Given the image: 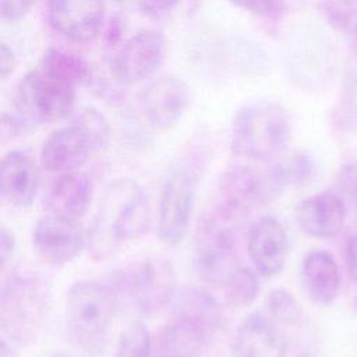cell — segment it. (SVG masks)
<instances>
[{"mask_svg": "<svg viewBox=\"0 0 357 357\" xmlns=\"http://www.w3.org/2000/svg\"><path fill=\"white\" fill-rule=\"evenodd\" d=\"M336 190L346 208L349 206L357 212V162L340 167L336 174Z\"/></svg>", "mask_w": 357, "mask_h": 357, "instance_id": "obj_31", "label": "cell"}, {"mask_svg": "<svg viewBox=\"0 0 357 357\" xmlns=\"http://www.w3.org/2000/svg\"><path fill=\"white\" fill-rule=\"evenodd\" d=\"M135 1L144 13L152 14V15H159L170 11L177 3V0H135Z\"/></svg>", "mask_w": 357, "mask_h": 357, "instance_id": "obj_35", "label": "cell"}, {"mask_svg": "<svg viewBox=\"0 0 357 357\" xmlns=\"http://www.w3.org/2000/svg\"><path fill=\"white\" fill-rule=\"evenodd\" d=\"M287 250L286 230L278 219L264 216L251 225L247 234V252L258 275L264 278L278 275L286 264Z\"/></svg>", "mask_w": 357, "mask_h": 357, "instance_id": "obj_13", "label": "cell"}, {"mask_svg": "<svg viewBox=\"0 0 357 357\" xmlns=\"http://www.w3.org/2000/svg\"><path fill=\"white\" fill-rule=\"evenodd\" d=\"M33 3L35 0H0L1 17L10 22L18 21L32 8Z\"/></svg>", "mask_w": 357, "mask_h": 357, "instance_id": "obj_33", "label": "cell"}, {"mask_svg": "<svg viewBox=\"0 0 357 357\" xmlns=\"http://www.w3.org/2000/svg\"><path fill=\"white\" fill-rule=\"evenodd\" d=\"M103 283L120 308L152 314L170 304L176 291L174 271L167 258L148 254L112 271Z\"/></svg>", "mask_w": 357, "mask_h": 357, "instance_id": "obj_3", "label": "cell"}, {"mask_svg": "<svg viewBox=\"0 0 357 357\" xmlns=\"http://www.w3.org/2000/svg\"><path fill=\"white\" fill-rule=\"evenodd\" d=\"M347 208L343 199L331 191L314 194L297 204L294 218L303 233L315 238H332L344 226Z\"/></svg>", "mask_w": 357, "mask_h": 357, "instance_id": "obj_15", "label": "cell"}, {"mask_svg": "<svg viewBox=\"0 0 357 357\" xmlns=\"http://www.w3.org/2000/svg\"><path fill=\"white\" fill-rule=\"evenodd\" d=\"M47 20L61 36L89 42L100 33L105 7L102 0H47Z\"/></svg>", "mask_w": 357, "mask_h": 357, "instance_id": "obj_12", "label": "cell"}, {"mask_svg": "<svg viewBox=\"0 0 357 357\" xmlns=\"http://www.w3.org/2000/svg\"><path fill=\"white\" fill-rule=\"evenodd\" d=\"M255 272L257 271H252L251 268L240 266L231 275V278L223 286L226 301L230 305L243 308L255 301L259 293V282Z\"/></svg>", "mask_w": 357, "mask_h": 357, "instance_id": "obj_26", "label": "cell"}, {"mask_svg": "<svg viewBox=\"0 0 357 357\" xmlns=\"http://www.w3.org/2000/svg\"><path fill=\"white\" fill-rule=\"evenodd\" d=\"M13 346H14V343H11L6 337H3L1 347H0V357H17V353Z\"/></svg>", "mask_w": 357, "mask_h": 357, "instance_id": "obj_38", "label": "cell"}, {"mask_svg": "<svg viewBox=\"0 0 357 357\" xmlns=\"http://www.w3.org/2000/svg\"><path fill=\"white\" fill-rule=\"evenodd\" d=\"M265 312L276 324L287 326L298 324L303 317V310L297 298L283 287H278L269 291L265 300Z\"/></svg>", "mask_w": 357, "mask_h": 357, "instance_id": "obj_28", "label": "cell"}, {"mask_svg": "<svg viewBox=\"0 0 357 357\" xmlns=\"http://www.w3.org/2000/svg\"><path fill=\"white\" fill-rule=\"evenodd\" d=\"M93 199L92 180L84 173L57 174L43 195L46 213L79 220L88 212Z\"/></svg>", "mask_w": 357, "mask_h": 357, "instance_id": "obj_18", "label": "cell"}, {"mask_svg": "<svg viewBox=\"0 0 357 357\" xmlns=\"http://www.w3.org/2000/svg\"><path fill=\"white\" fill-rule=\"evenodd\" d=\"M153 342L142 321L130 322L117 340L114 357H151Z\"/></svg>", "mask_w": 357, "mask_h": 357, "instance_id": "obj_27", "label": "cell"}, {"mask_svg": "<svg viewBox=\"0 0 357 357\" xmlns=\"http://www.w3.org/2000/svg\"><path fill=\"white\" fill-rule=\"evenodd\" d=\"M291 135L290 119L283 106L261 100L243 106L231 124V151L234 155L268 162L280 155Z\"/></svg>", "mask_w": 357, "mask_h": 357, "instance_id": "obj_5", "label": "cell"}, {"mask_svg": "<svg viewBox=\"0 0 357 357\" xmlns=\"http://www.w3.org/2000/svg\"><path fill=\"white\" fill-rule=\"evenodd\" d=\"M74 105V86L43 71H29L17 86L15 107L24 126L64 120L73 113Z\"/></svg>", "mask_w": 357, "mask_h": 357, "instance_id": "obj_7", "label": "cell"}, {"mask_svg": "<svg viewBox=\"0 0 357 357\" xmlns=\"http://www.w3.org/2000/svg\"><path fill=\"white\" fill-rule=\"evenodd\" d=\"M197 173L187 166L173 167L160 191L158 234L163 244L174 247L188 233L197 197Z\"/></svg>", "mask_w": 357, "mask_h": 357, "instance_id": "obj_8", "label": "cell"}, {"mask_svg": "<svg viewBox=\"0 0 357 357\" xmlns=\"http://www.w3.org/2000/svg\"><path fill=\"white\" fill-rule=\"evenodd\" d=\"M300 278L305 294L318 305L331 304L339 293L340 273L337 262L325 250H312L303 258Z\"/></svg>", "mask_w": 357, "mask_h": 357, "instance_id": "obj_21", "label": "cell"}, {"mask_svg": "<svg viewBox=\"0 0 357 357\" xmlns=\"http://www.w3.org/2000/svg\"><path fill=\"white\" fill-rule=\"evenodd\" d=\"M39 167L25 151H10L0 163V194L13 208H28L39 190Z\"/></svg>", "mask_w": 357, "mask_h": 357, "instance_id": "obj_14", "label": "cell"}, {"mask_svg": "<svg viewBox=\"0 0 357 357\" xmlns=\"http://www.w3.org/2000/svg\"><path fill=\"white\" fill-rule=\"evenodd\" d=\"M233 6L265 17H278L286 10V0H229Z\"/></svg>", "mask_w": 357, "mask_h": 357, "instance_id": "obj_32", "label": "cell"}, {"mask_svg": "<svg viewBox=\"0 0 357 357\" xmlns=\"http://www.w3.org/2000/svg\"><path fill=\"white\" fill-rule=\"evenodd\" d=\"M319 8L333 28L357 35V0H322Z\"/></svg>", "mask_w": 357, "mask_h": 357, "instance_id": "obj_30", "label": "cell"}, {"mask_svg": "<svg viewBox=\"0 0 357 357\" xmlns=\"http://www.w3.org/2000/svg\"><path fill=\"white\" fill-rule=\"evenodd\" d=\"M233 223L215 211L204 215L197 226L192 247V269L209 286L222 287L240 268Z\"/></svg>", "mask_w": 357, "mask_h": 357, "instance_id": "obj_6", "label": "cell"}, {"mask_svg": "<svg viewBox=\"0 0 357 357\" xmlns=\"http://www.w3.org/2000/svg\"><path fill=\"white\" fill-rule=\"evenodd\" d=\"M15 64H17V59L14 56V52L6 43H1V46H0V77H1V79H6L14 71Z\"/></svg>", "mask_w": 357, "mask_h": 357, "instance_id": "obj_37", "label": "cell"}, {"mask_svg": "<svg viewBox=\"0 0 357 357\" xmlns=\"http://www.w3.org/2000/svg\"><path fill=\"white\" fill-rule=\"evenodd\" d=\"M49 282L39 273L13 271L1 286L0 329L17 346L35 342L43 332L50 312Z\"/></svg>", "mask_w": 357, "mask_h": 357, "instance_id": "obj_2", "label": "cell"}, {"mask_svg": "<svg viewBox=\"0 0 357 357\" xmlns=\"http://www.w3.org/2000/svg\"><path fill=\"white\" fill-rule=\"evenodd\" d=\"M188 86L173 75L152 81L141 95V107L146 120L159 128L172 127L188 105Z\"/></svg>", "mask_w": 357, "mask_h": 357, "instance_id": "obj_17", "label": "cell"}, {"mask_svg": "<svg viewBox=\"0 0 357 357\" xmlns=\"http://www.w3.org/2000/svg\"><path fill=\"white\" fill-rule=\"evenodd\" d=\"M14 250H15L14 233L7 226L1 225V227H0V265H1V269L6 268Z\"/></svg>", "mask_w": 357, "mask_h": 357, "instance_id": "obj_34", "label": "cell"}, {"mask_svg": "<svg viewBox=\"0 0 357 357\" xmlns=\"http://www.w3.org/2000/svg\"><path fill=\"white\" fill-rule=\"evenodd\" d=\"M346 262H347V271L350 273V278L354 282V284L357 286V236L351 237L347 243ZM354 304L357 307V293H356Z\"/></svg>", "mask_w": 357, "mask_h": 357, "instance_id": "obj_36", "label": "cell"}, {"mask_svg": "<svg viewBox=\"0 0 357 357\" xmlns=\"http://www.w3.org/2000/svg\"><path fill=\"white\" fill-rule=\"evenodd\" d=\"M172 317L199 329L209 339L223 325V310L218 300L197 286H180L170 301Z\"/></svg>", "mask_w": 357, "mask_h": 357, "instance_id": "obj_20", "label": "cell"}, {"mask_svg": "<svg viewBox=\"0 0 357 357\" xmlns=\"http://www.w3.org/2000/svg\"><path fill=\"white\" fill-rule=\"evenodd\" d=\"M275 197L268 174L250 166H231L218 181V204L213 209L233 225Z\"/></svg>", "mask_w": 357, "mask_h": 357, "instance_id": "obj_9", "label": "cell"}, {"mask_svg": "<svg viewBox=\"0 0 357 357\" xmlns=\"http://www.w3.org/2000/svg\"><path fill=\"white\" fill-rule=\"evenodd\" d=\"M315 173L317 165L312 156L300 151L275 163L266 174L273 194L278 195L287 187H300L310 183Z\"/></svg>", "mask_w": 357, "mask_h": 357, "instance_id": "obj_23", "label": "cell"}, {"mask_svg": "<svg viewBox=\"0 0 357 357\" xmlns=\"http://www.w3.org/2000/svg\"><path fill=\"white\" fill-rule=\"evenodd\" d=\"M163 36L155 29H142L124 42L112 68L121 82L132 84L152 75L163 60Z\"/></svg>", "mask_w": 357, "mask_h": 357, "instance_id": "obj_11", "label": "cell"}, {"mask_svg": "<svg viewBox=\"0 0 357 357\" xmlns=\"http://www.w3.org/2000/svg\"><path fill=\"white\" fill-rule=\"evenodd\" d=\"M332 120L337 131L346 134L357 132V46L349 56L342 96Z\"/></svg>", "mask_w": 357, "mask_h": 357, "instance_id": "obj_25", "label": "cell"}, {"mask_svg": "<svg viewBox=\"0 0 357 357\" xmlns=\"http://www.w3.org/2000/svg\"><path fill=\"white\" fill-rule=\"evenodd\" d=\"M287 340L265 311L250 314L234 336V351L238 357H284Z\"/></svg>", "mask_w": 357, "mask_h": 357, "instance_id": "obj_19", "label": "cell"}, {"mask_svg": "<svg viewBox=\"0 0 357 357\" xmlns=\"http://www.w3.org/2000/svg\"><path fill=\"white\" fill-rule=\"evenodd\" d=\"M117 310L103 282L82 279L73 283L66 300V328L71 343L88 356L102 354L109 344Z\"/></svg>", "mask_w": 357, "mask_h": 357, "instance_id": "obj_4", "label": "cell"}, {"mask_svg": "<svg viewBox=\"0 0 357 357\" xmlns=\"http://www.w3.org/2000/svg\"><path fill=\"white\" fill-rule=\"evenodd\" d=\"M50 357H71V356H68V354H66V353H54V354H52Z\"/></svg>", "mask_w": 357, "mask_h": 357, "instance_id": "obj_39", "label": "cell"}, {"mask_svg": "<svg viewBox=\"0 0 357 357\" xmlns=\"http://www.w3.org/2000/svg\"><path fill=\"white\" fill-rule=\"evenodd\" d=\"M209 337L190 324L172 317L158 332L155 357H201Z\"/></svg>", "mask_w": 357, "mask_h": 357, "instance_id": "obj_22", "label": "cell"}, {"mask_svg": "<svg viewBox=\"0 0 357 357\" xmlns=\"http://www.w3.org/2000/svg\"><path fill=\"white\" fill-rule=\"evenodd\" d=\"M85 134L92 153L103 152L109 142V126L106 119L95 109H82L73 120Z\"/></svg>", "mask_w": 357, "mask_h": 357, "instance_id": "obj_29", "label": "cell"}, {"mask_svg": "<svg viewBox=\"0 0 357 357\" xmlns=\"http://www.w3.org/2000/svg\"><path fill=\"white\" fill-rule=\"evenodd\" d=\"M32 245L47 264L64 265L86 247V231L79 220L46 213L33 227Z\"/></svg>", "mask_w": 357, "mask_h": 357, "instance_id": "obj_10", "label": "cell"}, {"mask_svg": "<svg viewBox=\"0 0 357 357\" xmlns=\"http://www.w3.org/2000/svg\"><path fill=\"white\" fill-rule=\"evenodd\" d=\"M42 71L50 78L75 86L89 79L91 70L88 63L71 50L50 47L43 56Z\"/></svg>", "mask_w": 357, "mask_h": 357, "instance_id": "obj_24", "label": "cell"}, {"mask_svg": "<svg viewBox=\"0 0 357 357\" xmlns=\"http://www.w3.org/2000/svg\"><path fill=\"white\" fill-rule=\"evenodd\" d=\"M296 357H310V356L308 354H297Z\"/></svg>", "mask_w": 357, "mask_h": 357, "instance_id": "obj_40", "label": "cell"}, {"mask_svg": "<svg viewBox=\"0 0 357 357\" xmlns=\"http://www.w3.org/2000/svg\"><path fill=\"white\" fill-rule=\"evenodd\" d=\"M151 206L142 187L131 178L110 181L86 230V248L93 259H106L139 240L149 229Z\"/></svg>", "mask_w": 357, "mask_h": 357, "instance_id": "obj_1", "label": "cell"}, {"mask_svg": "<svg viewBox=\"0 0 357 357\" xmlns=\"http://www.w3.org/2000/svg\"><path fill=\"white\" fill-rule=\"evenodd\" d=\"M92 155L91 145L82 130L71 121L52 131L40 148V165L56 174L77 172Z\"/></svg>", "mask_w": 357, "mask_h": 357, "instance_id": "obj_16", "label": "cell"}]
</instances>
